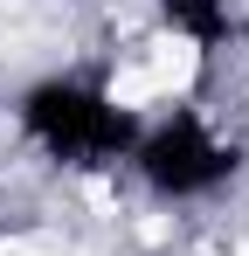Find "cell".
I'll use <instances>...</instances> for the list:
<instances>
[{
    "mask_svg": "<svg viewBox=\"0 0 249 256\" xmlns=\"http://www.w3.org/2000/svg\"><path fill=\"white\" fill-rule=\"evenodd\" d=\"M201 76V35L194 28H160L152 42H132L111 62V76H104V104H111V118H138V111H160V104H180L187 90Z\"/></svg>",
    "mask_w": 249,
    "mask_h": 256,
    "instance_id": "6da1fadb",
    "label": "cell"
},
{
    "mask_svg": "<svg viewBox=\"0 0 249 256\" xmlns=\"http://www.w3.org/2000/svg\"><path fill=\"white\" fill-rule=\"evenodd\" d=\"M0 256H48V242H35V236H14V242H0Z\"/></svg>",
    "mask_w": 249,
    "mask_h": 256,
    "instance_id": "7a4b0ae2",
    "label": "cell"
}]
</instances>
